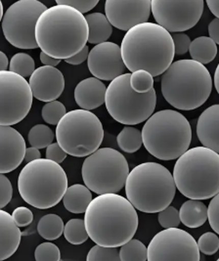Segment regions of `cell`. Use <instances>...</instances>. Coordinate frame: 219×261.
Masks as SVG:
<instances>
[{"instance_id": "1", "label": "cell", "mask_w": 219, "mask_h": 261, "mask_svg": "<svg viewBox=\"0 0 219 261\" xmlns=\"http://www.w3.org/2000/svg\"><path fill=\"white\" fill-rule=\"evenodd\" d=\"M89 238L104 247H122L133 239L138 214L129 200L118 193L102 194L92 200L85 213Z\"/></svg>"}, {"instance_id": "2", "label": "cell", "mask_w": 219, "mask_h": 261, "mask_svg": "<svg viewBox=\"0 0 219 261\" xmlns=\"http://www.w3.org/2000/svg\"><path fill=\"white\" fill-rule=\"evenodd\" d=\"M89 28L84 13L57 4L42 13L36 27L38 47L57 59L71 58L86 46Z\"/></svg>"}, {"instance_id": "3", "label": "cell", "mask_w": 219, "mask_h": 261, "mask_svg": "<svg viewBox=\"0 0 219 261\" xmlns=\"http://www.w3.org/2000/svg\"><path fill=\"white\" fill-rule=\"evenodd\" d=\"M121 49L129 71L145 70L153 76L167 71L175 56L171 33L160 24L151 22L136 24L128 30L122 38Z\"/></svg>"}, {"instance_id": "4", "label": "cell", "mask_w": 219, "mask_h": 261, "mask_svg": "<svg viewBox=\"0 0 219 261\" xmlns=\"http://www.w3.org/2000/svg\"><path fill=\"white\" fill-rule=\"evenodd\" d=\"M161 94L172 107L192 111L203 106L212 90L211 75L195 60L175 61L161 75Z\"/></svg>"}, {"instance_id": "5", "label": "cell", "mask_w": 219, "mask_h": 261, "mask_svg": "<svg viewBox=\"0 0 219 261\" xmlns=\"http://www.w3.org/2000/svg\"><path fill=\"white\" fill-rule=\"evenodd\" d=\"M173 178L184 197L208 200L219 193V154L205 146L188 149L173 168Z\"/></svg>"}, {"instance_id": "6", "label": "cell", "mask_w": 219, "mask_h": 261, "mask_svg": "<svg viewBox=\"0 0 219 261\" xmlns=\"http://www.w3.org/2000/svg\"><path fill=\"white\" fill-rule=\"evenodd\" d=\"M176 189L173 174L154 162L135 166L125 183L126 198L136 210L145 214H157L171 205Z\"/></svg>"}, {"instance_id": "7", "label": "cell", "mask_w": 219, "mask_h": 261, "mask_svg": "<svg viewBox=\"0 0 219 261\" xmlns=\"http://www.w3.org/2000/svg\"><path fill=\"white\" fill-rule=\"evenodd\" d=\"M143 145L153 156L160 161L177 160L190 147L192 128L182 114L162 110L147 119L142 129Z\"/></svg>"}, {"instance_id": "8", "label": "cell", "mask_w": 219, "mask_h": 261, "mask_svg": "<svg viewBox=\"0 0 219 261\" xmlns=\"http://www.w3.org/2000/svg\"><path fill=\"white\" fill-rule=\"evenodd\" d=\"M68 189V177L60 164L48 159L28 163L18 177V190L30 205L47 210L61 202Z\"/></svg>"}, {"instance_id": "9", "label": "cell", "mask_w": 219, "mask_h": 261, "mask_svg": "<svg viewBox=\"0 0 219 261\" xmlns=\"http://www.w3.org/2000/svg\"><path fill=\"white\" fill-rule=\"evenodd\" d=\"M131 73H122L107 87L105 105L110 116L125 125L146 121L155 111L157 94L155 88L147 93H137L130 84Z\"/></svg>"}, {"instance_id": "10", "label": "cell", "mask_w": 219, "mask_h": 261, "mask_svg": "<svg viewBox=\"0 0 219 261\" xmlns=\"http://www.w3.org/2000/svg\"><path fill=\"white\" fill-rule=\"evenodd\" d=\"M55 134L67 154L85 158L99 149L104 139V128L96 115L81 109L68 112L57 124Z\"/></svg>"}, {"instance_id": "11", "label": "cell", "mask_w": 219, "mask_h": 261, "mask_svg": "<svg viewBox=\"0 0 219 261\" xmlns=\"http://www.w3.org/2000/svg\"><path fill=\"white\" fill-rule=\"evenodd\" d=\"M125 156L112 148H101L86 156L81 167L86 186L98 195L119 193L129 174Z\"/></svg>"}, {"instance_id": "12", "label": "cell", "mask_w": 219, "mask_h": 261, "mask_svg": "<svg viewBox=\"0 0 219 261\" xmlns=\"http://www.w3.org/2000/svg\"><path fill=\"white\" fill-rule=\"evenodd\" d=\"M47 7L39 0H18L5 11L1 20L6 40L20 49L38 48L36 27Z\"/></svg>"}, {"instance_id": "13", "label": "cell", "mask_w": 219, "mask_h": 261, "mask_svg": "<svg viewBox=\"0 0 219 261\" xmlns=\"http://www.w3.org/2000/svg\"><path fill=\"white\" fill-rule=\"evenodd\" d=\"M34 93L24 76L11 71H0V125L11 126L28 116Z\"/></svg>"}, {"instance_id": "14", "label": "cell", "mask_w": 219, "mask_h": 261, "mask_svg": "<svg viewBox=\"0 0 219 261\" xmlns=\"http://www.w3.org/2000/svg\"><path fill=\"white\" fill-rule=\"evenodd\" d=\"M198 242L188 232L177 227L168 228L151 240L148 246L149 261H199Z\"/></svg>"}, {"instance_id": "15", "label": "cell", "mask_w": 219, "mask_h": 261, "mask_svg": "<svg viewBox=\"0 0 219 261\" xmlns=\"http://www.w3.org/2000/svg\"><path fill=\"white\" fill-rule=\"evenodd\" d=\"M204 7V0H152L154 19L170 33H181L194 28L203 15Z\"/></svg>"}, {"instance_id": "16", "label": "cell", "mask_w": 219, "mask_h": 261, "mask_svg": "<svg viewBox=\"0 0 219 261\" xmlns=\"http://www.w3.org/2000/svg\"><path fill=\"white\" fill-rule=\"evenodd\" d=\"M152 12V0H106L105 15L113 27L128 31L148 22Z\"/></svg>"}, {"instance_id": "17", "label": "cell", "mask_w": 219, "mask_h": 261, "mask_svg": "<svg viewBox=\"0 0 219 261\" xmlns=\"http://www.w3.org/2000/svg\"><path fill=\"white\" fill-rule=\"evenodd\" d=\"M87 65L93 76L108 82L120 76L126 68L121 46L109 41L96 44L90 50Z\"/></svg>"}, {"instance_id": "18", "label": "cell", "mask_w": 219, "mask_h": 261, "mask_svg": "<svg viewBox=\"0 0 219 261\" xmlns=\"http://www.w3.org/2000/svg\"><path fill=\"white\" fill-rule=\"evenodd\" d=\"M30 85L35 98L41 102L58 99L65 89V77L56 67L42 66L30 76Z\"/></svg>"}, {"instance_id": "19", "label": "cell", "mask_w": 219, "mask_h": 261, "mask_svg": "<svg viewBox=\"0 0 219 261\" xmlns=\"http://www.w3.org/2000/svg\"><path fill=\"white\" fill-rule=\"evenodd\" d=\"M25 142L21 133L12 126L0 125V173H9L24 160Z\"/></svg>"}, {"instance_id": "20", "label": "cell", "mask_w": 219, "mask_h": 261, "mask_svg": "<svg viewBox=\"0 0 219 261\" xmlns=\"http://www.w3.org/2000/svg\"><path fill=\"white\" fill-rule=\"evenodd\" d=\"M107 87L97 77H87L74 88V100L78 107L94 110L102 106L106 100Z\"/></svg>"}, {"instance_id": "21", "label": "cell", "mask_w": 219, "mask_h": 261, "mask_svg": "<svg viewBox=\"0 0 219 261\" xmlns=\"http://www.w3.org/2000/svg\"><path fill=\"white\" fill-rule=\"evenodd\" d=\"M197 135L203 146L219 154V104L201 114L197 122Z\"/></svg>"}, {"instance_id": "22", "label": "cell", "mask_w": 219, "mask_h": 261, "mask_svg": "<svg viewBox=\"0 0 219 261\" xmlns=\"http://www.w3.org/2000/svg\"><path fill=\"white\" fill-rule=\"evenodd\" d=\"M22 233L12 215L0 211V260L3 261L16 252L21 243Z\"/></svg>"}, {"instance_id": "23", "label": "cell", "mask_w": 219, "mask_h": 261, "mask_svg": "<svg viewBox=\"0 0 219 261\" xmlns=\"http://www.w3.org/2000/svg\"><path fill=\"white\" fill-rule=\"evenodd\" d=\"M92 200L91 190L86 185L73 184L66 191L63 203L65 208L72 214H85Z\"/></svg>"}, {"instance_id": "24", "label": "cell", "mask_w": 219, "mask_h": 261, "mask_svg": "<svg viewBox=\"0 0 219 261\" xmlns=\"http://www.w3.org/2000/svg\"><path fill=\"white\" fill-rule=\"evenodd\" d=\"M179 215L183 224L189 228H199L208 220L207 205L201 200L190 199L184 202L180 207Z\"/></svg>"}, {"instance_id": "25", "label": "cell", "mask_w": 219, "mask_h": 261, "mask_svg": "<svg viewBox=\"0 0 219 261\" xmlns=\"http://www.w3.org/2000/svg\"><path fill=\"white\" fill-rule=\"evenodd\" d=\"M89 28L88 42L91 44H99L106 42L113 34V24L110 23L106 15L95 12L86 16Z\"/></svg>"}, {"instance_id": "26", "label": "cell", "mask_w": 219, "mask_h": 261, "mask_svg": "<svg viewBox=\"0 0 219 261\" xmlns=\"http://www.w3.org/2000/svg\"><path fill=\"white\" fill-rule=\"evenodd\" d=\"M189 52L192 59L206 65L215 59L217 44L209 36H199L191 42Z\"/></svg>"}, {"instance_id": "27", "label": "cell", "mask_w": 219, "mask_h": 261, "mask_svg": "<svg viewBox=\"0 0 219 261\" xmlns=\"http://www.w3.org/2000/svg\"><path fill=\"white\" fill-rule=\"evenodd\" d=\"M37 232L41 238L47 241H54L61 237L65 225L63 219L57 214H46L37 223Z\"/></svg>"}, {"instance_id": "28", "label": "cell", "mask_w": 219, "mask_h": 261, "mask_svg": "<svg viewBox=\"0 0 219 261\" xmlns=\"http://www.w3.org/2000/svg\"><path fill=\"white\" fill-rule=\"evenodd\" d=\"M117 141L123 152L132 154L137 152L143 144L142 132L133 126H125L119 133Z\"/></svg>"}, {"instance_id": "29", "label": "cell", "mask_w": 219, "mask_h": 261, "mask_svg": "<svg viewBox=\"0 0 219 261\" xmlns=\"http://www.w3.org/2000/svg\"><path fill=\"white\" fill-rule=\"evenodd\" d=\"M64 236L72 245H81L86 243L89 235L86 230L85 219L73 218L69 220L65 225Z\"/></svg>"}, {"instance_id": "30", "label": "cell", "mask_w": 219, "mask_h": 261, "mask_svg": "<svg viewBox=\"0 0 219 261\" xmlns=\"http://www.w3.org/2000/svg\"><path fill=\"white\" fill-rule=\"evenodd\" d=\"M120 256L122 261L148 260V248L139 240L131 239L121 247Z\"/></svg>"}, {"instance_id": "31", "label": "cell", "mask_w": 219, "mask_h": 261, "mask_svg": "<svg viewBox=\"0 0 219 261\" xmlns=\"http://www.w3.org/2000/svg\"><path fill=\"white\" fill-rule=\"evenodd\" d=\"M54 136V132L49 126L44 124H37L31 128L28 139L31 146L37 149H44L52 144Z\"/></svg>"}, {"instance_id": "32", "label": "cell", "mask_w": 219, "mask_h": 261, "mask_svg": "<svg viewBox=\"0 0 219 261\" xmlns=\"http://www.w3.org/2000/svg\"><path fill=\"white\" fill-rule=\"evenodd\" d=\"M9 70L24 77H28L36 71V63L34 58L26 53H16L10 60Z\"/></svg>"}, {"instance_id": "33", "label": "cell", "mask_w": 219, "mask_h": 261, "mask_svg": "<svg viewBox=\"0 0 219 261\" xmlns=\"http://www.w3.org/2000/svg\"><path fill=\"white\" fill-rule=\"evenodd\" d=\"M66 114L67 111L65 105L57 100L47 102L42 108L41 112L43 120L53 125H57Z\"/></svg>"}, {"instance_id": "34", "label": "cell", "mask_w": 219, "mask_h": 261, "mask_svg": "<svg viewBox=\"0 0 219 261\" xmlns=\"http://www.w3.org/2000/svg\"><path fill=\"white\" fill-rule=\"evenodd\" d=\"M130 84L137 93H147L154 88V76L145 70H137L131 72Z\"/></svg>"}, {"instance_id": "35", "label": "cell", "mask_w": 219, "mask_h": 261, "mask_svg": "<svg viewBox=\"0 0 219 261\" xmlns=\"http://www.w3.org/2000/svg\"><path fill=\"white\" fill-rule=\"evenodd\" d=\"M87 261H119L121 260L120 250L114 247H104L101 245L94 246L89 250Z\"/></svg>"}, {"instance_id": "36", "label": "cell", "mask_w": 219, "mask_h": 261, "mask_svg": "<svg viewBox=\"0 0 219 261\" xmlns=\"http://www.w3.org/2000/svg\"><path fill=\"white\" fill-rule=\"evenodd\" d=\"M35 258L37 261L61 260L59 248L53 243H42L35 250Z\"/></svg>"}, {"instance_id": "37", "label": "cell", "mask_w": 219, "mask_h": 261, "mask_svg": "<svg viewBox=\"0 0 219 261\" xmlns=\"http://www.w3.org/2000/svg\"><path fill=\"white\" fill-rule=\"evenodd\" d=\"M198 247L201 252L206 255H213L219 249V238L212 232L203 234L198 240Z\"/></svg>"}, {"instance_id": "38", "label": "cell", "mask_w": 219, "mask_h": 261, "mask_svg": "<svg viewBox=\"0 0 219 261\" xmlns=\"http://www.w3.org/2000/svg\"><path fill=\"white\" fill-rule=\"evenodd\" d=\"M158 223L165 229L178 227L181 222L179 212L171 205L158 213Z\"/></svg>"}, {"instance_id": "39", "label": "cell", "mask_w": 219, "mask_h": 261, "mask_svg": "<svg viewBox=\"0 0 219 261\" xmlns=\"http://www.w3.org/2000/svg\"><path fill=\"white\" fill-rule=\"evenodd\" d=\"M207 213L209 225L219 235V193L211 199L207 206Z\"/></svg>"}, {"instance_id": "40", "label": "cell", "mask_w": 219, "mask_h": 261, "mask_svg": "<svg viewBox=\"0 0 219 261\" xmlns=\"http://www.w3.org/2000/svg\"><path fill=\"white\" fill-rule=\"evenodd\" d=\"M13 188L10 180L4 173L0 175V208H4L12 199Z\"/></svg>"}, {"instance_id": "41", "label": "cell", "mask_w": 219, "mask_h": 261, "mask_svg": "<svg viewBox=\"0 0 219 261\" xmlns=\"http://www.w3.org/2000/svg\"><path fill=\"white\" fill-rule=\"evenodd\" d=\"M12 217L16 224L19 227H26L32 224V222L34 221L33 212L25 206H19L15 208L13 212Z\"/></svg>"}, {"instance_id": "42", "label": "cell", "mask_w": 219, "mask_h": 261, "mask_svg": "<svg viewBox=\"0 0 219 261\" xmlns=\"http://www.w3.org/2000/svg\"><path fill=\"white\" fill-rule=\"evenodd\" d=\"M57 4L69 5L74 7L81 13L89 12L92 10L100 0H55Z\"/></svg>"}, {"instance_id": "43", "label": "cell", "mask_w": 219, "mask_h": 261, "mask_svg": "<svg viewBox=\"0 0 219 261\" xmlns=\"http://www.w3.org/2000/svg\"><path fill=\"white\" fill-rule=\"evenodd\" d=\"M174 48H175V55H184L186 54L191 45V39L189 36L184 33H173L172 35Z\"/></svg>"}, {"instance_id": "44", "label": "cell", "mask_w": 219, "mask_h": 261, "mask_svg": "<svg viewBox=\"0 0 219 261\" xmlns=\"http://www.w3.org/2000/svg\"><path fill=\"white\" fill-rule=\"evenodd\" d=\"M46 159L54 161L58 164H62L67 159V152L62 148L59 143H52L46 149Z\"/></svg>"}, {"instance_id": "45", "label": "cell", "mask_w": 219, "mask_h": 261, "mask_svg": "<svg viewBox=\"0 0 219 261\" xmlns=\"http://www.w3.org/2000/svg\"><path fill=\"white\" fill-rule=\"evenodd\" d=\"M89 48L86 45V47L84 48L83 50H80L78 53H76L75 55L72 56L71 58L65 60L68 64L70 65H80L83 64L86 59H88L89 56Z\"/></svg>"}, {"instance_id": "46", "label": "cell", "mask_w": 219, "mask_h": 261, "mask_svg": "<svg viewBox=\"0 0 219 261\" xmlns=\"http://www.w3.org/2000/svg\"><path fill=\"white\" fill-rule=\"evenodd\" d=\"M208 35L216 44H219V18H214L208 24Z\"/></svg>"}, {"instance_id": "47", "label": "cell", "mask_w": 219, "mask_h": 261, "mask_svg": "<svg viewBox=\"0 0 219 261\" xmlns=\"http://www.w3.org/2000/svg\"><path fill=\"white\" fill-rule=\"evenodd\" d=\"M39 58L41 63L44 65V66H51V67H56L60 64L61 59H57V58H54L52 56H50L48 54H46L45 52L41 51L40 54H39Z\"/></svg>"}, {"instance_id": "48", "label": "cell", "mask_w": 219, "mask_h": 261, "mask_svg": "<svg viewBox=\"0 0 219 261\" xmlns=\"http://www.w3.org/2000/svg\"><path fill=\"white\" fill-rule=\"evenodd\" d=\"M41 158V153L39 152V150L36 147H31V148H26L25 150V155H24V161L25 163H31L33 161H36Z\"/></svg>"}, {"instance_id": "49", "label": "cell", "mask_w": 219, "mask_h": 261, "mask_svg": "<svg viewBox=\"0 0 219 261\" xmlns=\"http://www.w3.org/2000/svg\"><path fill=\"white\" fill-rule=\"evenodd\" d=\"M207 7L216 18H219V0H206Z\"/></svg>"}, {"instance_id": "50", "label": "cell", "mask_w": 219, "mask_h": 261, "mask_svg": "<svg viewBox=\"0 0 219 261\" xmlns=\"http://www.w3.org/2000/svg\"><path fill=\"white\" fill-rule=\"evenodd\" d=\"M8 66H10V62L7 55L4 52H0V71H6Z\"/></svg>"}, {"instance_id": "51", "label": "cell", "mask_w": 219, "mask_h": 261, "mask_svg": "<svg viewBox=\"0 0 219 261\" xmlns=\"http://www.w3.org/2000/svg\"><path fill=\"white\" fill-rule=\"evenodd\" d=\"M213 82H214V86L215 89L219 94V64L216 67V70L214 71V77H213Z\"/></svg>"}, {"instance_id": "52", "label": "cell", "mask_w": 219, "mask_h": 261, "mask_svg": "<svg viewBox=\"0 0 219 261\" xmlns=\"http://www.w3.org/2000/svg\"><path fill=\"white\" fill-rule=\"evenodd\" d=\"M217 260H218V261H219V258H218V259H217Z\"/></svg>"}]
</instances>
